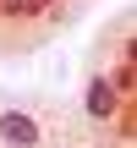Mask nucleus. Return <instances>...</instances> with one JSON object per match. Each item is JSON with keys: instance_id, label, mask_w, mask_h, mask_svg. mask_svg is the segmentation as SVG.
Wrapping results in <instances>:
<instances>
[{"instance_id": "nucleus-2", "label": "nucleus", "mask_w": 137, "mask_h": 148, "mask_svg": "<svg viewBox=\"0 0 137 148\" xmlns=\"http://www.w3.org/2000/svg\"><path fill=\"white\" fill-rule=\"evenodd\" d=\"M0 143L5 148H38L44 143V126L27 110H0Z\"/></svg>"}, {"instance_id": "nucleus-3", "label": "nucleus", "mask_w": 137, "mask_h": 148, "mask_svg": "<svg viewBox=\"0 0 137 148\" xmlns=\"http://www.w3.org/2000/svg\"><path fill=\"white\" fill-rule=\"evenodd\" d=\"M5 11H38V0H0Z\"/></svg>"}, {"instance_id": "nucleus-1", "label": "nucleus", "mask_w": 137, "mask_h": 148, "mask_svg": "<svg viewBox=\"0 0 137 148\" xmlns=\"http://www.w3.org/2000/svg\"><path fill=\"white\" fill-rule=\"evenodd\" d=\"M115 110H121V82H110L104 71H93L88 88H82V115L88 121H110Z\"/></svg>"}]
</instances>
